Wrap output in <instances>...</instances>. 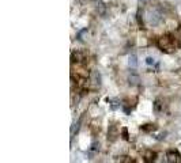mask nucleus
Here are the masks:
<instances>
[{"mask_svg":"<svg viewBox=\"0 0 181 163\" xmlns=\"http://www.w3.org/2000/svg\"><path fill=\"white\" fill-rule=\"evenodd\" d=\"M157 45L165 53H172L176 49L181 48V41L178 38L173 37L172 34H165V35H162V37H159L157 39Z\"/></svg>","mask_w":181,"mask_h":163,"instance_id":"f257e3e1","label":"nucleus"},{"mask_svg":"<svg viewBox=\"0 0 181 163\" xmlns=\"http://www.w3.org/2000/svg\"><path fill=\"white\" fill-rule=\"evenodd\" d=\"M166 156H168V160L169 162H178L180 160V155H178V152L177 151H169L168 154H166Z\"/></svg>","mask_w":181,"mask_h":163,"instance_id":"f03ea898","label":"nucleus"},{"mask_svg":"<svg viewBox=\"0 0 181 163\" xmlns=\"http://www.w3.org/2000/svg\"><path fill=\"white\" fill-rule=\"evenodd\" d=\"M144 156H146V159H147V160H154V159H155V156H157V154H155V152H151V151H147Z\"/></svg>","mask_w":181,"mask_h":163,"instance_id":"7ed1b4c3","label":"nucleus"},{"mask_svg":"<svg viewBox=\"0 0 181 163\" xmlns=\"http://www.w3.org/2000/svg\"><path fill=\"white\" fill-rule=\"evenodd\" d=\"M142 129H143V131H155L157 129V126L154 125V124H147V126H142Z\"/></svg>","mask_w":181,"mask_h":163,"instance_id":"20e7f679","label":"nucleus"},{"mask_svg":"<svg viewBox=\"0 0 181 163\" xmlns=\"http://www.w3.org/2000/svg\"><path fill=\"white\" fill-rule=\"evenodd\" d=\"M129 64L135 67V65H136V57H135V56H132V57H131V60H129Z\"/></svg>","mask_w":181,"mask_h":163,"instance_id":"39448f33","label":"nucleus"},{"mask_svg":"<svg viewBox=\"0 0 181 163\" xmlns=\"http://www.w3.org/2000/svg\"><path fill=\"white\" fill-rule=\"evenodd\" d=\"M176 34L178 35V38H181V26L178 27V29H177V32H176Z\"/></svg>","mask_w":181,"mask_h":163,"instance_id":"423d86ee","label":"nucleus"},{"mask_svg":"<svg viewBox=\"0 0 181 163\" xmlns=\"http://www.w3.org/2000/svg\"><path fill=\"white\" fill-rule=\"evenodd\" d=\"M153 63H154V58L149 57V58H147V64H153Z\"/></svg>","mask_w":181,"mask_h":163,"instance_id":"0eeeda50","label":"nucleus"}]
</instances>
